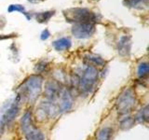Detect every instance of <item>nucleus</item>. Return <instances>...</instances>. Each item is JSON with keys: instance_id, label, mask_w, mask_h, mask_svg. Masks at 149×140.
Returning a JSON list of instances; mask_svg holds the SVG:
<instances>
[{"instance_id": "obj_22", "label": "nucleus", "mask_w": 149, "mask_h": 140, "mask_svg": "<svg viewBox=\"0 0 149 140\" xmlns=\"http://www.w3.org/2000/svg\"><path fill=\"white\" fill-rule=\"evenodd\" d=\"M49 36H50V34H49V30H44L43 32H42V34H41V39L42 40H46V39H48L49 37Z\"/></svg>"}, {"instance_id": "obj_20", "label": "nucleus", "mask_w": 149, "mask_h": 140, "mask_svg": "<svg viewBox=\"0 0 149 140\" xmlns=\"http://www.w3.org/2000/svg\"><path fill=\"white\" fill-rule=\"evenodd\" d=\"M148 118H149V110H148V106H146L143 107V109H141V111L139 112L137 114V120L139 121H147L148 120Z\"/></svg>"}, {"instance_id": "obj_10", "label": "nucleus", "mask_w": 149, "mask_h": 140, "mask_svg": "<svg viewBox=\"0 0 149 140\" xmlns=\"http://www.w3.org/2000/svg\"><path fill=\"white\" fill-rule=\"evenodd\" d=\"M130 47H132V41L129 36H122L119 38L118 44V50L121 56H126L130 54Z\"/></svg>"}, {"instance_id": "obj_17", "label": "nucleus", "mask_w": 149, "mask_h": 140, "mask_svg": "<svg viewBox=\"0 0 149 140\" xmlns=\"http://www.w3.org/2000/svg\"><path fill=\"white\" fill-rule=\"evenodd\" d=\"M55 11H46V12H40L36 14V19L39 22H48L49 19L54 15Z\"/></svg>"}, {"instance_id": "obj_3", "label": "nucleus", "mask_w": 149, "mask_h": 140, "mask_svg": "<svg viewBox=\"0 0 149 140\" xmlns=\"http://www.w3.org/2000/svg\"><path fill=\"white\" fill-rule=\"evenodd\" d=\"M135 104H136V97L134 91L130 88L125 89L120 93L116 101V110L119 114L126 115L134 108Z\"/></svg>"}, {"instance_id": "obj_4", "label": "nucleus", "mask_w": 149, "mask_h": 140, "mask_svg": "<svg viewBox=\"0 0 149 140\" xmlns=\"http://www.w3.org/2000/svg\"><path fill=\"white\" fill-rule=\"evenodd\" d=\"M98 77H99V72L94 66H91V65L87 66V68L84 70L82 78L79 80V89L81 92H90L97 82Z\"/></svg>"}, {"instance_id": "obj_12", "label": "nucleus", "mask_w": 149, "mask_h": 140, "mask_svg": "<svg viewBox=\"0 0 149 140\" xmlns=\"http://www.w3.org/2000/svg\"><path fill=\"white\" fill-rule=\"evenodd\" d=\"M53 48L58 51H63L65 50H68L72 45V42L68 37H63V38H59L55 40L53 43Z\"/></svg>"}, {"instance_id": "obj_23", "label": "nucleus", "mask_w": 149, "mask_h": 140, "mask_svg": "<svg viewBox=\"0 0 149 140\" xmlns=\"http://www.w3.org/2000/svg\"><path fill=\"white\" fill-rule=\"evenodd\" d=\"M3 126H4V125H2L1 123H0V135H1V133H2V130H3Z\"/></svg>"}, {"instance_id": "obj_13", "label": "nucleus", "mask_w": 149, "mask_h": 140, "mask_svg": "<svg viewBox=\"0 0 149 140\" xmlns=\"http://www.w3.org/2000/svg\"><path fill=\"white\" fill-rule=\"evenodd\" d=\"M113 130L110 127L102 128L96 135V140H111Z\"/></svg>"}, {"instance_id": "obj_11", "label": "nucleus", "mask_w": 149, "mask_h": 140, "mask_svg": "<svg viewBox=\"0 0 149 140\" xmlns=\"http://www.w3.org/2000/svg\"><path fill=\"white\" fill-rule=\"evenodd\" d=\"M36 126L33 123V120H32V114L31 112L27 111L24 113V115L22 116V120H21V128L22 133L26 134L27 133H29L32 129H34Z\"/></svg>"}, {"instance_id": "obj_2", "label": "nucleus", "mask_w": 149, "mask_h": 140, "mask_svg": "<svg viewBox=\"0 0 149 140\" xmlns=\"http://www.w3.org/2000/svg\"><path fill=\"white\" fill-rule=\"evenodd\" d=\"M63 15L68 22L80 23V22H91L96 21V15L88 8H74L63 11Z\"/></svg>"}, {"instance_id": "obj_7", "label": "nucleus", "mask_w": 149, "mask_h": 140, "mask_svg": "<svg viewBox=\"0 0 149 140\" xmlns=\"http://www.w3.org/2000/svg\"><path fill=\"white\" fill-rule=\"evenodd\" d=\"M95 32V25L91 22H80L74 23L72 27V34L77 38H88Z\"/></svg>"}, {"instance_id": "obj_14", "label": "nucleus", "mask_w": 149, "mask_h": 140, "mask_svg": "<svg viewBox=\"0 0 149 140\" xmlns=\"http://www.w3.org/2000/svg\"><path fill=\"white\" fill-rule=\"evenodd\" d=\"M25 136L27 137L28 140H45L43 133L36 127L32 129L29 133H27L25 134Z\"/></svg>"}, {"instance_id": "obj_1", "label": "nucleus", "mask_w": 149, "mask_h": 140, "mask_svg": "<svg viewBox=\"0 0 149 140\" xmlns=\"http://www.w3.org/2000/svg\"><path fill=\"white\" fill-rule=\"evenodd\" d=\"M43 85V78L39 75H33L26 78L19 89V94L21 100L28 103L35 102L40 95Z\"/></svg>"}, {"instance_id": "obj_21", "label": "nucleus", "mask_w": 149, "mask_h": 140, "mask_svg": "<svg viewBox=\"0 0 149 140\" xmlns=\"http://www.w3.org/2000/svg\"><path fill=\"white\" fill-rule=\"evenodd\" d=\"M8 12H13V11H20L24 13L25 11V8L24 7H22V5H10L8 8Z\"/></svg>"}, {"instance_id": "obj_5", "label": "nucleus", "mask_w": 149, "mask_h": 140, "mask_svg": "<svg viewBox=\"0 0 149 140\" xmlns=\"http://www.w3.org/2000/svg\"><path fill=\"white\" fill-rule=\"evenodd\" d=\"M21 101L22 100L20 99V97L17 95L14 99L10 100L8 103L6 107L3 109L1 118H0V123L2 125H6L7 123H9L18 115L19 110H20Z\"/></svg>"}, {"instance_id": "obj_16", "label": "nucleus", "mask_w": 149, "mask_h": 140, "mask_svg": "<svg viewBox=\"0 0 149 140\" xmlns=\"http://www.w3.org/2000/svg\"><path fill=\"white\" fill-rule=\"evenodd\" d=\"M125 4L132 8H142L143 6H147V0H125Z\"/></svg>"}, {"instance_id": "obj_19", "label": "nucleus", "mask_w": 149, "mask_h": 140, "mask_svg": "<svg viewBox=\"0 0 149 140\" xmlns=\"http://www.w3.org/2000/svg\"><path fill=\"white\" fill-rule=\"evenodd\" d=\"M149 71V66L147 63H142L139 64L138 69H137V75L139 78H144L148 75Z\"/></svg>"}, {"instance_id": "obj_18", "label": "nucleus", "mask_w": 149, "mask_h": 140, "mask_svg": "<svg viewBox=\"0 0 149 140\" xmlns=\"http://www.w3.org/2000/svg\"><path fill=\"white\" fill-rule=\"evenodd\" d=\"M86 59L96 65H104V60L96 54H88L86 56Z\"/></svg>"}, {"instance_id": "obj_15", "label": "nucleus", "mask_w": 149, "mask_h": 140, "mask_svg": "<svg viewBox=\"0 0 149 140\" xmlns=\"http://www.w3.org/2000/svg\"><path fill=\"white\" fill-rule=\"evenodd\" d=\"M135 123V119L132 117H125L119 121V127L122 130H129L132 127Z\"/></svg>"}, {"instance_id": "obj_9", "label": "nucleus", "mask_w": 149, "mask_h": 140, "mask_svg": "<svg viewBox=\"0 0 149 140\" xmlns=\"http://www.w3.org/2000/svg\"><path fill=\"white\" fill-rule=\"evenodd\" d=\"M59 97H61V102L59 105V108L61 111H67L71 108L73 105V98L71 92L67 89L63 90Z\"/></svg>"}, {"instance_id": "obj_8", "label": "nucleus", "mask_w": 149, "mask_h": 140, "mask_svg": "<svg viewBox=\"0 0 149 140\" xmlns=\"http://www.w3.org/2000/svg\"><path fill=\"white\" fill-rule=\"evenodd\" d=\"M63 89L61 88V84L54 79L49 80L45 85V95L49 101H54L59 98Z\"/></svg>"}, {"instance_id": "obj_6", "label": "nucleus", "mask_w": 149, "mask_h": 140, "mask_svg": "<svg viewBox=\"0 0 149 140\" xmlns=\"http://www.w3.org/2000/svg\"><path fill=\"white\" fill-rule=\"evenodd\" d=\"M58 112H60V108L53 101L42 103L36 109V120L44 121L47 119L56 116Z\"/></svg>"}]
</instances>
